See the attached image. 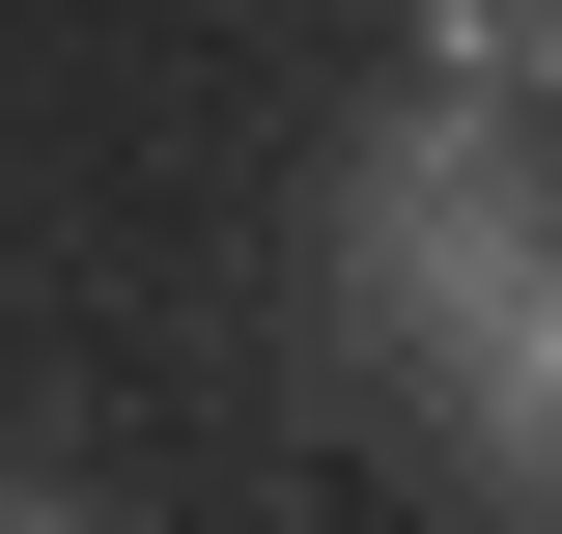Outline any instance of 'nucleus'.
<instances>
[{"label":"nucleus","instance_id":"f257e3e1","mask_svg":"<svg viewBox=\"0 0 562 534\" xmlns=\"http://www.w3.org/2000/svg\"><path fill=\"white\" fill-rule=\"evenodd\" d=\"M535 281H562V198H535V141H506V113H450V85H394V141L338 169V310L394 337L422 394H450V366H479Z\"/></svg>","mask_w":562,"mask_h":534},{"label":"nucleus","instance_id":"20e7f679","mask_svg":"<svg viewBox=\"0 0 562 534\" xmlns=\"http://www.w3.org/2000/svg\"><path fill=\"white\" fill-rule=\"evenodd\" d=\"M0 534H85V507H57V478H0Z\"/></svg>","mask_w":562,"mask_h":534},{"label":"nucleus","instance_id":"7ed1b4c3","mask_svg":"<svg viewBox=\"0 0 562 534\" xmlns=\"http://www.w3.org/2000/svg\"><path fill=\"white\" fill-rule=\"evenodd\" d=\"M422 85L535 141V113H562V0H422Z\"/></svg>","mask_w":562,"mask_h":534},{"label":"nucleus","instance_id":"f03ea898","mask_svg":"<svg viewBox=\"0 0 562 534\" xmlns=\"http://www.w3.org/2000/svg\"><path fill=\"white\" fill-rule=\"evenodd\" d=\"M450 478H479V507H535V534H562V281H535V310L479 337V366H450Z\"/></svg>","mask_w":562,"mask_h":534}]
</instances>
